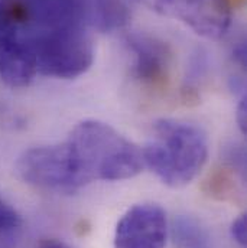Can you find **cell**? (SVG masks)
<instances>
[{
    "label": "cell",
    "mask_w": 247,
    "mask_h": 248,
    "mask_svg": "<svg viewBox=\"0 0 247 248\" xmlns=\"http://www.w3.org/2000/svg\"><path fill=\"white\" fill-rule=\"evenodd\" d=\"M26 25L35 32L84 26L87 22L85 0H23Z\"/></svg>",
    "instance_id": "cell-8"
},
{
    "label": "cell",
    "mask_w": 247,
    "mask_h": 248,
    "mask_svg": "<svg viewBox=\"0 0 247 248\" xmlns=\"http://www.w3.org/2000/svg\"><path fill=\"white\" fill-rule=\"evenodd\" d=\"M155 13L185 23L197 35L220 39L230 28L231 7L226 0H137Z\"/></svg>",
    "instance_id": "cell-5"
},
{
    "label": "cell",
    "mask_w": 247,
    "mask_h": 248,
    "mask_svg": "<svg viewBox=\"0 0 247 248\" xmlns=\"http://www.w3.org/2000/svg\"><path fill=\"white\" fill-rule=\"evenodd\" d=\"M36 74L35 55L25 38L17 35L0 48V78L9 87H26Z\"/></svg>",
    "instance_id": "cell-9"
},
{
    "label": "cell",
    "mask_w": 247,
    "mask_h": 248,
    "mask_svg": "<svg viewBox=\"0 0 247 248\" xmlns=\"http://www.w3.org/2000/svg\"><path fill=\"white\" fill-rule=\"evenodd\" d=\"M205 190L211 196L226 201L236 195V179L231 166H217L214 168L207 179Z\"/></svg>",
    "instance_id": "cell-12"
},
{
    "label": "cell",
    "mask_w": 247,
    "mask_h": 248,
    "mask_svg": "<svg viewBox=\"0 0 247 248\" xmlns=\"http://www.w3.org/2000/svg\"><path fill=\"white\" fill-rule=\"evenodd\" d=\"M227 3H229V6L231 7V10L233 9H242L245 4H246V0H226Z\"/></svg>",
    "instance_id": "cell-18"
},
{
    "label": "cell",
    "mask_w": 247,
    "mask_h": 248,
    "mask_svg": "<svg viewBox=\"0 0 247 248\" xmlns=\"http://www.w3.org/2000/svg\"><path fill=\"white\" fill-rule=\"evenodd\" d=\"M145 165L171 187H182L201 172L208 157V139L198 125L158 120L142 150Z\"/></svg>",
    "instance_id": "cell-2"
},
{
    "label": "cell",
    "mask_w": 247,
    "mask_h": 248,
    "mask_svg": "<svg viewBox=\"0 0 247 248\" xmlns=\"http://www.w3.org/2000/svg\"><path fill=\"white\" fill-rule=\"evenodd\" d=\"M65 144L84 186L93 181L130 179L145 166L142 150L101 122L77 124Z\"/></svg>",
    "instance_id": "cell-1"
},
{
    "label": "cell",
    "mask_w": 247,
    "mask_h": 248,
    "mask_svg": "<svg viewBox=\"0 0 247 248\" xmlns=\"http://www.w3.org/2000/svg\"><path fill=\"white\" fill-rule=\"evenodd\" d=\"M166 235L165 211L156 203H139L127 209L117 222L115 248H164Z\"/></svg>",
    "instance_id": "cell-6"
},
{
    "label": "cell",
    "mask_w": 247,
    "mask_h": 248,
    "mask_svg": "<svg viewBox=\"0 0 247 248\" xmlns=\"http://www.w3.org/2000/svg\"><path fill=\"white\" fill-rule=\"evenodd\" d=\"M29 42L38 74L72 79L85 74L94 61V46L84 26L33 32Z\"/></svg>",
    "instance_id": "cell-3"
},
{
    "label": "cell",
    "mask_w": 247,
    "mask_h": 248,
    "mask_svg": "<svg viewBox=\"0 0 247 248\" xmlns=\"http://www.w3.org/2000/svg\"><path fill=\"white\" fill-rule=\"evenodd\" d=\"M22 225L20 215L0 198V234L15 231Z\"/></svg>",
    "instance_id": "cell-13"
},
{
    "label": "cell",
    "mask_w": 247,
    "mask_h": 248,
    "mask_svg": "<svg viewBox=\"0 0 247 248\" xmlns=\"http://www.w3.org/2000/svg\"><path fill=\"white\" fill-rule=\"evenodd\" d=\"M127 44L134 55L132 77L152 93H164L171 82L172 52L168 44L149 35H132Z\"/></svg>",
    "instance_id": "cell-7"
},
{
    "label": "cell",
    "mask_w": 247,
    "mask_h": 248,
    "mask_svg": "<svg viewBox=\"0 0 247 248\" xmlns=\"http://www.w3.org/2000/svg\"><path fill=\"white\" fill-rule=\"evenodd\" d=\"M16 170L26 184L58 193H74L84 186L65 143L23 152L17 159Z\"/></svg>",
    "instance_id": "cell-4"
},
{
    "label": "cell",
    "mask_w": 247,
    "mask_h": 248,
    "mask_svg": "<svg viewBox=\"0 0 247 248\" xmlns=\"http://www.w3.org/2000/svg\"><path fill=\"white\" fill-rule=\"evenodd\" d=\"M38 248H72L66 243L57 238H42L38 244Z\"/></svg>",
    "instance_id": "cell-17"
},
{
    "label": "cell",
    "mask_w": 247,
    "mask_h": 248,
    "mask_svg": "<svg viewBox=\"0 0 247 248\" xmlns=\"http://www.w3.org/2000/svg\"><path fill=\"white\" fill-rule=\"evenodd\" d=\"M171 235L175 248H214L208 230L188 215H180L174 219Z\"/></svg>",
    "instance_id": "cell-11"
},
{
    "label": "cell",
    "mask_w": 247,
    "mask_h": 248,
    "mask_svg": "<svg viewBox=\"0 0 247 248\" xmlns=\"http://www.w3.org/2000/svg\"><path fill=\"white\" fill-rule=\"evenodd\" d=\"M17 35V26L10 19L4 0H0V48Z\"/></svg>",
    "instance_id": "cell-14"
},
{
    "label": "cell",
    "mask_w": 247,
    "mask_h": 248,
    "mask_svg": "<svg viewBox=\"0 0 247 248\" xmlns=\"http://www.w3.org/2000/svg\"><path fill=\"white\" fill-rule=\"evenodd\" d=\"M236 120H237V125L240 128V131L243 134L247 133V100L246 95H242L240 103L237 106V113H236Z\"/></svg>",
    "instance_id": "cell-16"
},
{
    "label": "cell",
    "mask_w": 247,
    "mask_h": 248,
    "mask_svg": "<svg viewBox=\"0 0 247 248\" xmlns=\"http://www.w3.org/2000/svg\"><path fill=\"white\" fill-rule=\"evenodd\" d=\"M87 22L101 32L122 29L130 19L127 0H85Z\"/></svg>",
    "instance_id": "cell-10"
},
{
    "label": "cell",
    "mask_w": 247,
    "mask_h": 248,
    "mask_svg": "<svg viewBox=\"0 0 247 248\" xmlns=\"http://www.w3.org/2000/svg\"><path fill=\"white\" fill-rule=\"evenodd\" d=\"M231 237L233 240L240 244L242 247H246L247 244V218L246 214H242L240 217H237L233 224H231Z\"/></svg>",
    "instance_id": "cell-15"
}]
</instances>
